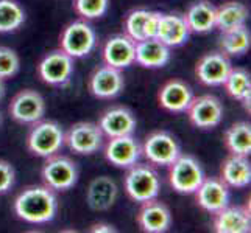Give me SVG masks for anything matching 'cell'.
Segmentation results:
<instances>
[{
  "instance_id": "cell-1",
  "label": "cell",
  "mask_w": 251,
  "mask_h": 233,
  "mask_svg": "<svg viewBox=\"0 0 251 233\" xmlns=\"http://www.w3.org/2000/svg\"><path fill=\"white\" fill-rule=\"evenodd\" d=\"M16 216L28 224H47L53 221L58 213V197L47 185H31L16 196L14 199Z\"/></svg>"
},
{
  "instance_id": "cell-2",
  "label": "cell",
  "mask_w": 251,
  "mask_h": 233,
  "mask_svg": "<svg viewBox=\"0 0 251 233\" xmlns=\"http://www.w3.org/2000/svg\"><path fill=\"white\" fill-rule=\"evenodd\" d=\"M64 146V131L53 120H39L33 123L27 135V149L36 157L47 159L58 154Z\"/></svg>"
},
{
  "instance_id": "cell-3",
  "label": "cell",
  "mask_w": 251,
  "mask_h": 233,
  "mask_svg": "<svg viewBox=\"0 0 251 233\" xmlns=\"http://www.w3.org/2000/svg\"><path fill=\"white\" fill-rule=\"evenodd\" d=\"M161 179L158 171L149 163H134L125 176V191L134 202H147L158 197Z\"/></svg>"
},
{
  "instance_id": "cell-4",
  "label": "cell",
  "mask_w": 251,
  "mask_h": 233,
  "mask_svg": "<svg viewBox=\"0 0 251 233\" xmlns=\"http://www.w3.org/2000/svg\"><path fill=\"white\" fill-rule=\"evenodd\" d=\"M169 167V182L179 194H194L206 177L201 163L190 154H179Z\"/></svg>"
},
{
  "instance_id": "cell-5",
  "label": "cell",
  "mask_w": 251,
  "mask_h": 233,
  "mask_svg": "<svg viewBox=\"0 0 251 233\" xmlns=\"http://www.w3.org/2000/svg\"><path fill=\"white\" fill-rule=\"evenodd\" d=\"M78 167L67 155L53 154L46 159V163L41 168V177L44 185L53 191H67L78 182Z\"/></svg>"
},
{
  "instance_id": "cell-6",
  "label": "cell",
  "mask_w": 251,
  "mask_h": 233,
  "mask_svg": "<svg viewBox=\"0 0 251 233\" xmlns=\"http://www.w3.org/2000/svg\"><path fill=\"white\" fill-rule=\"evenodd\" d=\"M97 45V34L86 21L71 22L59 38V48L74 59L88 56Z\"/></svg>"
},
{
  "instance_id": "cell-7",
  "label": "cell",
  "mask_w": 251,
  "mask_h": 233,
  "mask_svg": "<svg viewBox=\"0 0 251 233\" xmlns=\"http://www.w3.org/2000/svg\"><path fill=\"white\" fill-rule=\"evenodd\" d=\"M103 132L97 123L80 122L69 127L64 134V145L69 149L80 155L95 154L103 146Z\"/></svg>"
},
{
  "instance_id": "cell-8",
  "label": "cell",
  "mask_w": 251,
  "mask_h": 233,
  "mask_svg": "<svg viewBox=\"0 0 251 233\" xmlns=\"http://www.w3.org/2000/svg\"><path fill=\"white\" fill-rule=\"evenodd\" d=\"M142 154L151 165L169 167L181 154L178 140L167 131H154L145 139Z\"/></svg>"
},
{
  "instance_id": "cell-9",
  "label": "cell",
  "mask_w": 251,
  "mask_h": 233,
  "mask_svg": "<svg viewBox=\"0 0 251 233\" xmlns=\"http://www.w3.org/2000/svg\"><path fill=\"white\" fill-rule=\"evenodd\" d=\"M8 110L14 122L21 125H33L44 118L46 100L36 90L24 89L13 97Z\"/></svg>"
},
{
  "instance_id": "cell-10",
  "label": "cell",
  "mask_w": 251,
  "mask_h": 233,
  "mask_svg": "<svg viewBox=\"0 0 251 233\" xmlns=\"http://www.w3.org/2000/svg\"><path fill=\"white\" fill-rule=\"evenodd\" d=\"M39 78L49 85H66L74 73V58L59 48L50 51L41 59L38 65Z\"/></svg>"
},
{
  "instance_id": "cell-11",
  "label": "cell",
  "mask_w": 251,
  "mask_h": 233,
  "mask_svg": "<svg viewBox=\"0 0 251 233\" xmlns=\"http://www.w3.org/2000/svg\"><path fill=\"white\" fill-rule=\"evenodd\" d=\"M125 87L124 75L120 68L103 64L89 76V92L99 100H112L119 97Z\"/></svg>"
},
{
  "instance_id": "cell-12",
  "label": "cell",
  "mask_w": 251,
  "mask_h": 233,
  "mask_svg": "<svg viewBox=\"0 0 251 233\" xmlns=\"http://www.w3.org/2000/svg\"><path fill=\"white\" fill-rule=\"evenodd\" d=\"M189 122L198 129H214L222 123L223 105L214 95H201L194 98L187 107Z\"/></svg>"
},
{
  "instance_id": "cell-13",
  "label": "cell",
  "mask_w": 251,
  "mask_h": 233,
  "mask_svg": "<svg viewBox=\"0 0 251 233\" xmlns=\"http://www.w3.org/2000/svg\"><path fill=\"white\" fill-rule=\"evenodd\" d=\"M106 160L117 168H129L142 157V145L131 135L111 137L105 146Z\"/></svg>"
},
{
  "instance_id": "cell-14",
  "label": "cell",
  "mask_w": 251,
  "mask_h": 233,
  "mask_svg": "<svg viewBox=\"0 0 251 233\" xmlns=\"http://www.w3.org/2000/svg\"><path fill=\"white\" fill-rule=\"evenodd\" d=\"M231 61L222 51H212V53L203 55L195 65V75L204 85L217 87L223 85L228 73L231 72Z\"/></svg>"
},
{
  "instance_id": "cell-15",
  "label": "cell",
  "mask_w": 251,
  "mask_h": 233,
  "mask_svg": "<svg viewBox=\"0 0 251 233\" xmlns=\"http://www.w3.org/2000/svg\"><path fill=\"white\" fill-rule=\"evenodd\" d=\"M194 194L197 204L207 213L214 214L229 205V187L217 177H204Z\"/></svg>"
},
{
  "instance_id": "cell-16",
  "label": "cell",
  "mask_w": 251,
  "mask_h": 233,
  "mask_svg": "<svg viewBox=\"0 0 251 233\" xmlns=\"http://www.w3.org/2000/svg\"><path fill=\"white\" fill-rule=\"evenodd\" d=\"M137 226L145 233H164L172 226V213L169 207L156 197L147 202L137 212Z\"/></svg>"
},
{
  "instance_id": "cell-17",
  "label": "cell",
  "mask_w": 251,
  "mask_h": 233,
  "mask_svg": "<svg viewBox=\"0 0 251 233\" xmlns=\"http://www.w3.org/2000/svg\"><path fill=\"white\" fill-rule=\"evenodd\" d=\"M97 125L101 129L103 135L111 139V137L134 134L137 122L133 110H129L125 106H116L103 112Z\"/></svg>"
},
{
  "instance_id": "cell-18",
  "label": "cell",
  "mask_w": 251,
  "mask_h": 233,
  "mask_svg": "<svg viewBox=\"0 0 251 233\" xmlns=\"http://www.w3.org/2000/svg\"><path fill=\"white\" fill-rule=\"evenodd\" d=\"M136 55V41L128 34H114L103 45V61L105 64L116 68H126L134 64Z\"/></svg>"
},
{
  "instance_id": "cell-19",
  "label": "cell",
  "mask_w": 251,
  "mask_h": 233,
  "mask_svg": "<svg viewBox=\"0 0 251 233\" xmlns=\"http://www.w3.org/2000/svg\"><path fill=\"white\" fill-rule=\"evenodd\" d=\"M159 16L161 13L144 10V8L129 11L124 22L125 34H128V36L136 42L156 38Z\"/></svg>"
},
{
  "instance_id": "cell-20",
  "label": "cell",
  "mask_w": 251,
  "mask_h": 233,
  "mask_svg": "<svg viewBox=\"0 0 251 233\" xmlns=\"http://www.w3.org/2000/svg\"><path fill=\"white\" fill-rule=\"evenodd\" d=\"M194 100V93L190 85L181 80H170L159 89L158 101L159 106L172 112V114H183Z\"/></svg>"
},
{
  "instance_id": "cell-21",
  "label": "cell",
  "mask_w": 251,
  "mask_h": 233,
  "mask_svg": "<svg viewBox=\"0 0 251 233\" xmlns=\"http://www.w3.org/2000/svg\"><path fill=\"white\" fill-rule=\"evenodd\" d=\"M190 28L184 19V16L169 13L159 16L158 33L156 39H159L162 44H166L170 48L181 47L189 41Z\"/></svg>"
},
{
  "instance_id": "cell-22",
  "label": "cell",
  "mask_w": 251,
  "mask_h": 233,
  "mask_svg": "<svg viewBox=\"0 0 251 233\" xmlns=\"http://www.w3.org/2000/svg\"><path fill=\"white\" fill-rule=\"evenodd\" d=\"M119 187L109 176H99L91 180L86 191V202L94 212H106L116 204Z\"/></svg>"
},
{
  "instance_id": "cell-23",
  "label": "cell",
  "mask_w": 251,
  "mask_h": 233,
  "mask_svg": "<svg viewBox=\"0 0 251 233\" xmlns=\"http://www.w3.org/2000/svg\"><path fill=\"white\" fill-rule=\"evenodd\" d=\"M214 232L217 233H250L251 219L247 207L226 205L214 213Z\"/></svg>"
},
{
  "instance_id": "cell-24",
  "label": "cell",
  "mask_w": 251,
  "mask_h": 233,
  "mask_svg": "<svg viewBox=\"0 0 251 233\" xmlns=\"http://www.w3.org/2000/svg\"><path fill=\"white\" fill-rule=\"evenodd\" d=\"M170 47L156 38L136 42L134 63L144 68H161L170 61Z\"/></svg>"
},
{
  "instance_id": "cell-25",
  "label": "cell",
  "mask_w": 251,
  "mask_h": 233,
  "mask_svg": "<svg viewBox=\"0 0 251 233\" xmlns=\"http://www.w3.org/2000/svg\"><path fill=\"white\" fill-rule=\"evenodd\" d=\"M231 188H245L251 184V163L248 155L229 154L222 163V177Z\"/></svg>"
},
{
  "instance_id": "cell-26",
  "label": "cell",
  "mask_w": 251,
  "mask_h": 233,
  "mask_svg": "<svg viewBox=\"0 0 251 233\" xmlns=\"http://www.w3.org/2000/svg\"><path fill=\"white\" fill-rule=\"evenodd\" d=\"M184 19L190 33L204 34L215 28V6L209 0H197L189 6Z\"/></svg>"
},
{
  "instance_id": "cell-27",
  "label": "cell",
  "mask_w": 251,
  "mask_h": 233,
  "mask_svg": "<svg viewBox=\"0 0 251 233\" xmlns=\"http://www.w3.org/2000/svg\"><path fill=\"white\" fill-rule=\"evenodd\" d=\"M247 21L248 8L236 0H231V2L215 8V28H219L222 33L245 27Z\"/></svg>"
},
{
  "instance_id": "cell-28",
  "label": "cell",
  "mask_w": 251,
  "mask_h": 233,
  "mask_svg": "<svg viewBox=\"0 0 251 233\" xmlns=\"http://www.w3.org/2000/svg\"><path fill=\"white\" fill-rule=\"evenodd\" d=\"M225 89L231 98L244 103L245 109L250 112V95H251V78L245 68L232 67L223 83Z\"/></svg>"
},
{
  "instance_id": "cell-29",
  "label": "cell",
  "mask_w": 251,
  "mask_h": 233,
  "mask_svg": "<svg viewBox=\"0 0 251 233\" xmlns=\"http://www.w3.org/2000/svg\"><path fill=\"white\" fill-rule=\"evenodd\" d=\"M225 146L229 154L250 155L251 152V125L248 122H239L229 126L225 132Z\"/></svg>"
},
{
  "instance_id": "cell-30",
  "label": "cell",
  "mask_w": 251,
  "mask_h": 233,
  "mask_svg": "<svg viewBox=\"0 0 251 233\" xmlns=\"http://www.w3.org/2000/svg\"><path fill=\"white\" fill-rule=\"evenodd\" d=\"M251 47V34L250 30L245 27H240L231 31L222 33L220 38V48L222 53L226 56H242L245 55Z\"/></svg>"
},
{
  "instance_id": "cell-31",
  "label": "cell",
  "mask_w": 251,
  "mask_h": 233,
  "mask_svg": "<svg viewBox=\"0 0 251 233\" xmlns=\"http://www.w3.org/2000/svg\"><path fill=\"white\" fill-rule=\"evenodd\" d=\"M25 22V11L16 0H0V33H13Z\"/></svg>"
},
{
  "instance_id": "cell-32",
  "label": "cell",
  "mask_w": 251,
  "mask_h": 233,
  "mask_svg": "<svg viewBox=\"0 0 251 233\" xmlns=\"http://www.w3.org/2000/svg\"><path fill=\"white\" fill-rule=\"evenodd\" d=\"M75 11L86 21L100 19L109 10V0H75Z\"/></svg>"
},
{
  "instance_id": "cell-33",
  "label": "cell",
  "mask_w": 251,
  "mask_h": 233,
  "mask_svg": "<svg viewBox=\"0 0 251 233\" xmlns=\"http://www.w3.org/2000/svg\"><path fill=\"white\" fill-rule=\"evenodd\" d=\"M21 68L19 55L10 47H0V78H13Z\"/></svg>"
},
{
  "instance_id": "cell-34",
  "label": "cell",
  "mask_w": 251,
  "mask_h": 233,
  "mask_svg": "<svg viewBox=\"0 0 251 233\" xmlns=\"http://www.w3.org/2000/svg\"><path fill=\"white\" fill-rule=\"evenodd\" d=\"M16 182V171L10 162L0 160V194L8 193Z\"/></svg>"
},
{
  "instance_id": "cell-35",
  "label": "cell",
  "mask_w": 251,
  "mask_h": 233,
  "mask_svg": "<svg viewBox=\"0 0 251 233\" xmlns=\"http://www.w3.org/2000/svg\"><path fill=\"white\" fill-rule=\"evenodd\" d=\"M91 232H94V233H111V232H117L116 229H114V226H111V224H108V222H97V224H94V226L89 229Z\"/></svg>"
},
{
  "instance_id": "cell-36",
  "label": "cell",
  "mask_w": 251,
  "mask_h": 233,
  "mask_svg": "<svg viewBox=\"0 0 251 233\" xmlns=\"http://www.w3.org/2000/svg\"><path fill=\"white\" fill-rule=\"evenodd\" d=\"M5 93H6V87H5V80L0 78V101L5 98Z\"/></svg>"
},
{
  "instance_id": "cell-37",
  "label": "cell",
  "mask_w": 251,
  "mask_h": 233,
  "mask_svg": "<svg viewBox=\"0 0 251 233\" xmlns=\"http://www.w3.org/2000/svg\"><path fill=\"white\" fill-rule=\"evenodd\" d=\"M0 125H2V114H0Z\"/></svg>"
}]
</instances>
